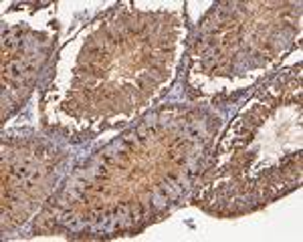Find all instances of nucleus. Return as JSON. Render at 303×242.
<instances>
[{
  "label": "nucleus",
  "mask_w": 303,
  "mask_h": 242,
  "mask_svg": "<svg viewBox=\"0 0 303 242\" xmlns=\"http://www.w3.org/2000/svg\"><path fill=\"white\" fill-rule=\"evenodd\" d=\"M14 175L18 178V182L29 186V184H33V182H36L41 178V170L34 168V166H21V168L14 170Z\"/></svg>",
  "instance_id": "nucleus-1"
},
{
  "label": "nucleus",
  "mask_w": 303,
  "mask_h": 242,
  "mask_svg": "<svg viewBox=\"0 0 303 242\" xmlns=\"http://www.w3.org/2000/svg\"><path fill=\"white\" fill-rule=\"evenodd\" d=\"M160 190L168 196V200H178L182 194H184V186L180 184V182H176V180H172V178H168L162 186H160Z\"/></svg>",
  "instance_id": "nucleus-2"
},
{
  "label": "nucleus",
  "mask_w": 303,
  "mask_h": 242,
  "mask_svg": "<svg viewBox=\"0 0 303 242\" xmlns=\"http://www.w3.org/2000/svg\"><path fill=\"white\" fill-rule=\"evenodd\" d=\"M59 222L71 230V232H81L83 228H85V220L81 218V216H75V214H63L61 218H59Z\"/></svg>",
  "instance_id": "nucleus-3"
},
{
  "label": "nucleus",
  "mask_w": 303,
  "mask_h": 242,
  "mask_svg": "<svg viewBox=\"0 0 303 242\" xmlns=\"http://www.w3.org/2000/svg\"><path fill=\"white\" fill-rule=\"evenodd\" d=\"M109 216H111V214H107V212H95V214H93L91 224H89V228H91L93 234H101L103 230H107V226H109Z\"/></svg>",
  "instance_id": "nucleus-4"
},
{
  "label": "nucleus",
  "mask_w": 303,
  "mask_h": 242,
  "mask_svg": "<svg viewBox=\"0 0 303 242\" xmlns=\"http://www.w3.org/2000/svg\"><path fill=\"white\" fill-rule=\"evenodd\" d=\"M31 67L27 65V61H12V63H8V75L12 79H23V75Z\"/></svg>",
  "instance_id": "nucleus-5"
},
{
  "label": "nucleus",
  "mask_w": 303,
  "mask_h": 242,
  "mask_svg": "<svg viewBox=\"0 0 303 242\" xmlns=\"http://www.w3.org/2000/svg\"><path fill=\"white\" fill-rule=\"evenodd\" d=\"M152 202H154V206L158 208V210H164V208L168 206L170 200H168V196H166V194H164V192L158 188V190L152 194Z\"/></svg>",
  "instance_id": "nucleus-6"
},
{
  "label": "nucleus",
  "mask_w": 303,
  "mask_h": 242,
  "mask_svg": "<svg viewBox=\"0 0 303 242\" xmlns=\"http://www.w3.org/2000/svg\"><path fill=\"white\" fill-rule=\"evenodd\" d=\"M184 134H186V138L194 139V141H198V139L204 138V131H202V127H200V125H194V123L186 125V127H184Z\"/></svg>",
  "instance_id": "nucleus-7"
},
{
  "label": "nucleus",
  "mask_w": 303,
  "mask_h": 242,
  "mask_svg": "<svg viewBox=\"0 0 303 242\" xmlns=\"http://www.w3.org/2000/svg\"><path fill=\"white\" fill-rule=\"evenodd\" d=\"M18 40H21V35H18L16 31H12V33L4 35V40H2V47H4V49H14V47L18 45Z\"/></svg>",
  "instance_id": "nucleus-8"
}]
</instances>
